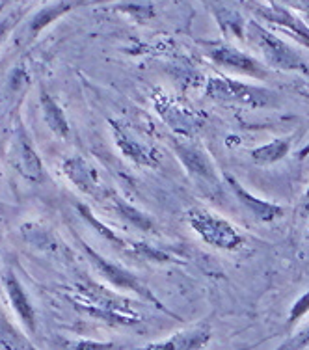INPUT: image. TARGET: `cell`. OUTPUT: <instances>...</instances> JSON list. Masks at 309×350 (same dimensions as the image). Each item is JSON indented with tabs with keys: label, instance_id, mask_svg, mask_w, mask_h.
<instances>
[{
	"label": "cell",
	"instance_id": "cell-1",
	"mask_svg": "<svg viewBox=\"0 0 309 350\" xmlns=\"http://www.w3.org/2000/svg\"><path fill=\"white\" fill-rule=\"evenodd\" d=\"M69 298L79 310L107 324L133 326L142 321L140 313L133 308L131 300L118 293L103 289L94 282L75 283L69 289Z\"/></svg>",
	"mask_w": 309,
	"mask_h": 350
},
{
	"label": "cell",
	"instance_id": "cell-2",
	"mask_svg": "<svg viewBox=\"0 0 309 350\" xmlns=\"http://www.w3.org/2000/svg\"><path fill=\"white\" fill-rule=\"evenodd\" d=\"M203 94L207 99L220 105H239L250 108H272L278 105V94L269 88L244 84L229 77H211L207 79Z\"/></svg>",
	"mask_w": 309,
	"mask_h": 350
},
{
	"label": "cell",
	"instance_id": "cell-3",
	"mask_svg": "<svg viewBox=\"0 0 309 350\" xmlns=\"http://www.w3.org/2000/svg\"><path fill=\"white\" fill-rule=\"evenodd\" d=\"M244 40L261 53L270 68L280 69V71H302L309 75V66L304 62L302 56L296 53L287 41H283L270 30L263 28L257 21L246 23Z\"/></svg>",
	"mask_w": 309,
	"mask_h": 350
},
{
	"label": "cell",
	"instance_id": "cell-4",
	"mask_svg": "<svg viewBox=\"0 0 309 350\" xmlns=\"http://www.w3.org/2000/svg\"><path fill=\"white\" fill-rule=\"evenodd\" d=\"M187 222L203 243L224 252H237L246 243L241 231L228 222L224 216L215 215L207 209L194 207L187 213Z\"/></svg>",
	"mask_w": 309,
	"mask_h": 350
},
{
	"label": "cell",
	"instance_id": "cell-5",
	"mask_svg": "<svg viewBox=\"0 0 309 350\" xmlns=\"http://www.w3.org/2000/svg\"><path fill=\"white\" fill-rule=\"evenodd\" d=\"M79 243H81L82 252L86 254V257L90 259V262H92V267L95 269V272H97L103 280H107L110 285H114L116 289L136 293V295L140 298H144L146 302L153 304L157 310L164 311V313L170 317H175L172 311H168L164 308V304H162L159 298L154 297L148 285L144 282H140V278H136L131 270H127L125 267H121L118 262L110 261L107 257H103L101 254H97V252H95L90 244L84 243V241H79Z\"/></svg>",
	"mask_w": 309,
	"mask_h": 350
},
{
	"label": "cell",
	"instance_id": "cell-6",
	"mask_svg": "<svg viewBox=\"0 0 309 350\" xmlns=\"http://www.w3.org/2000/svg\"><path fill=\"white\" fill-rule=\"evenodd\" d=\"M172 149L183 164V168L187 170V174L192 179L205 185L207 189H216L220 185L218 170H216L213 159L207 155L205 149L194 144L192 138L175 136V138H172Z\"/></svg>",
	"mask_w": 309,
	"mask_h": 350
},
{
	"label": "cell",
	"instance_id": "cell-7",
	"mask_svg": "<svg viewBox=\"0 0 309 350\" xmlns=\"http://www.w3.org/2000/svg\"><path fill=\"white\" fill-rule=\"evenodd\" d=\"M8 159L12 162V166L28 181L41 183L45 179L43 161H41L40 153L36 151L34 142L23 123H17L14 127L10 149H8Z\"/></svg>",
	"mask_w": 309,
	"mask_h": 350
},
{
	"label": "cell",
	"instance_id": "cell-8",
	"mask_svg": "<svg viewBox=\"0 0 309 350\" xmlns=\"http://www.w3.org/2000/svg\"><path fill=\"white\" fill-rule=\"evenodd\" d=\"M205 51H207L209 58L220 68L233 69L237 73L248 75V77H254V79H259V81H269L270 79V71L263 66V62L254 58L252 54L237 49L235 45H229V43H205Z\"/></svg>",
	"mask_w": 309,
	"mask_h": 350
},
{
	"label": "cell",
	"instance_id": "cell-9",
	"mask_svg": "<svg viewBox=\"0 0 309 350\" xmlns=\"http://www.w3.org/2000/svg\"><path fill=\"white\" fill-rule=\"evenodd\" d=\"M153 105L154 110L162 118V122L181 138H192L202 125L194 110H190L185 103L172 95L157 94L153 97Z\"/></svg>",
	"mask_w": 309,
	"mask_h": 350
},
{
	"label": "cell",
	"instance_id": "cell-10",
	"mask_svg": "<svg viewBox=\"0 0 309 350\" xmlns=\"http://www.w3.org/2000/svg\"><path fill=\"white\" fill-rule=\"evenodd\" d=\"M62 172L68 177L75 189L82 194L92 196L95 200H105L108 190L103 187L99 172L82 157H69L62 162Z\"/></svg>",
	"mask_w": 309,
	"mask_h": 350
},
{
	"label": "cell",
	"instance_id": "cell-11",
	"mask_svg": "<svg viewBox=\"0 0 309 350\" xmlns=\"http://www.w3.org/2000/svg\"><path fill=\"white\" fill-rule=\"evenodd\" d=\"M112 127V135H114L116 146L121 151V155L135 162L138 166H146V168H157L161 162V153L154 148L142 144L131 131H129L123 123L110 122Z\"/></svg>",
	"mask_w": 309,
	"mask_h": 350
},
{
	"label": "cell",
	"instance_id": "cell-12",
	"mask_svg": "<svg viewBox=\"0 0 309 350\" xmlns=\"http://www.w3.org/2000/svg\"><path fill=\"white\" fill-rule=\"evenodd\" d=\"M224 183L228 185V189L233 192V196L237 198V202L241 203L244 209L248 211L252 218H256L257 222H276L280 220L285 211H283L282 205L278 203H270L267 200H261L257 198L252 192H248V189H244L241 183L237 181V177H233L231 174H224Z\"/></svg>",
	"mask_w": 309,
	"mask_h": 350
},
{
	"label": "cell",
	"instance_id": "cell-13",
	"mask_svg": "<svg viewBox=\"0 0 309 350\" xmlns=\"http://www.w3.org/2000/svg\"><path fill=\"white\" fill-rule=\"evenodd\" d=\"M2 285H4L8 300H10L12 308H14V311L21 319V323L25 324V328L30 334H36V330H38V313H36L34 304L30 302L27 289L23 287L19 278L15 276L14 270H4V274H2Z\"/></svg>",
	"mask_w": 309,
	"mask_h": 350
},
{
	"label": "cell",
	"instance_id": "cell-14",
	"mask_svg": "<svg viewBox=\"0 0 309 350\" xmlns=\"http://www.w3.org/2000/svg\"><path fill=\"white\" fill-rule=\"evenodd\" d=\"M211 337V326L207 323H200L181 332H175L174 336L166 337L164 341H154L135 350H202L207 347Z\"/></svg>",
	"mask_w": 309,
	"mask_h": 350
},
{
	"label": "cell",
	"instance_id": "cell-15",
	"mask_svg": "<svg viewBox=\"0 0 309 350\" xmlns=\"http://www.w3.org/2000/svg\"><path fill=\"white\" fill-rule=\"evenodd\" d=\"M254 12L263 21H269L272 25H278L283 30L293 34L302 45L309 49V27L304 25L302 19H298L291 10L280 6V4H254Z\"/></svg>",
	"mask_w": 309,
	"mask_h": 350
},
{
	"label": "cell",
	"instance_id": "cell-16",
	"mask_svg": "<svg viewBox=\"0 0 309 350\" xmlns=\"http://www.w3.org/2000/svg\"><path fill=\"white\" fill-rule=\"evenodd\" d=\"M84 2L86 0H58L54 4L43 6L25 23V27H23V38H27V41L36 40L38 34H41L49 25H53L54 21L60 19L62 15H66L68 12L75 10V8L84 4Z\"/></svg>",
	"mask_w": 309,
	"mask_h": 350
},
{
	"label": "cell",
	"instance_id": "cell-17",
	"mask_svg": "<svg viewBox=\"0 0 309 350\" xmlns=\"http://www.w3.org/2000/svg\"><path fill=\"white\" fill-rule=\"evenodd\" d=\"M40 107L43 120L47 123V127L53 131L54 136H58L62 140H68L69 136H71V127H69L68 118L64 114V110L58 105V101L49 94L47 90H41Z\"/></svg>",
	"mask_w": 309,
	"mask_h": 350
},
{
	"label": "cell",
	"instance_id": "cell-18",
	"mask_svg": "<svg viewBox=\"0 0 309 350\" xmlns=\"http://www.w3.org/2000/svg\"><path fill=\"white\" fill-rule=\"evenodd\" d=\"M291 151V138H278L272 140L265 146L250 149V159L257 166H270L276 162L283 161L285 157L289 155Z\"/></svg>",
	"mask_w": 309,
	"mask_h": 350
},
{
	"label": "cell",
	"instance_id": "cell-19",
	"mask_svg": "<svg viewBox=\"0 0 309 350\" xmlns=\"http://www.w3.org/2000/svg\"><path fill=\"white\" fill-rule=\"evenodd\" d=\"M103 202L110 203V207L116 211V215L123 218V220H127L129 224H133L135 228L142 229V231H153V220L146 216L144 213H140L138 209H135L131 203H127L125 200H121L120 196L112 194V192H107L105 196V200Z\"/></svg>",
	"mask_w": 309,
	"mask_h": 350
},
{
	"label": "cell",
	"instance_id": "cell-20",
	"mask_svg": "<svg viewBox=\"0 0 309 350\" xmlns=\"http://www.w3.org/2000/svg\"><path fill=\"white\" fill-rule=\"evenodd\" d=\"M0 350H36L27 336L15 328L10 317L0 306Z\"/></svg>",
	"mask_w": 309,
	"mask_h": 350
},
{
	"label": "cell",
	"instance_id": "cell-21",
	"mask_svg": "<svg viewBox=\"0 0 309 350\" xmlns=\"http://www.w3.org/2000/svg\"><path fill=\"white\" fill-rule=\"evenodd\" d=\"M23 235L27 239L28 243L36 246V248H41V250H47L51 246H56V241L53 239V235L45 231V229L41 228V226H34V224H28L23 228Z\"/></svg>",
	"mask_w": 309,
	"mask_h": 350
},
{
	"label": "cell",
	"instance_id": "cell-22",
	"mask_svg": "<svg viewBox=\"0 0 309 350\" xmlns=\"http://www.w3.org/2000/svg\"><path fill=\"white\" fill-rule=\"evenodd\" d=\"M4 10V4H0V47L6 40L10 32L14 30L17 25H21V17H23V12L17 10V12H12V14H2Z\"/></svg>",
	"mask_w": 309,
	"mask_h": 350
},
{
	"label": "cell",
	"instance_id": "cell-23",
	"mask_svg": "<svg viewBox=\"0 0 309 350\" xmlns=\"http://www.w3.org/2000/svg\"><path fill=\"white\" fill-rule=\"evenodd\" d=\"M73 350H118L114 343H103V341H94V339H81L77 343H71Z\"/></svg>",
	"mask_w": 309,
	"mask_h": 350
},
{
	"label": "cell",
	"instance_id": "cell-24",
	"mask_svg": "<svg viewBox=\"0 0 309 350\" xmlns=\"http://www.w3.org/2000/svg\"><path fill=\"white\" fill-rule=\"evenodd\" d=\"M309 311V293H306V295H302V297L298 298V302L293 306V310H291V315H289V324H293L295 321H298L300 317L306 315Z\"/></svg>",
	"mask_w": 309,
	"mask_h": 350
},
{
	"label": "cell",
	"instance_id": "cell-25",
	"mask_svg": "<svg viewBox=\"0 0 309 350\" xmlns=\"http://www.w3.org/2000/svg\"><path fill=\"white\" fill-rule=\"evenodd\" d=\"M309 345V328H306L304 332H300L298 336H295L291 341H287V343L283 345V347H280L278 350H302L306 349Z\"/></svg>",
	"mask_w": 309,
	"mask_h": 350
},
{
	"label": "cell",
	"instance_id": "cell-26",
	"mask_svg": "<svg viewBox=\"0 0 309 350\" xmlns=\"http://www.w3.org/2000/svg\"><path fill=\"white\" fill-rule=\"evenodd\" d=\"M306 198H309V190H308V192H306Z\"/></svg>",
	"mask_w": 309,
	"mask_h": 350
}]
</instances>
